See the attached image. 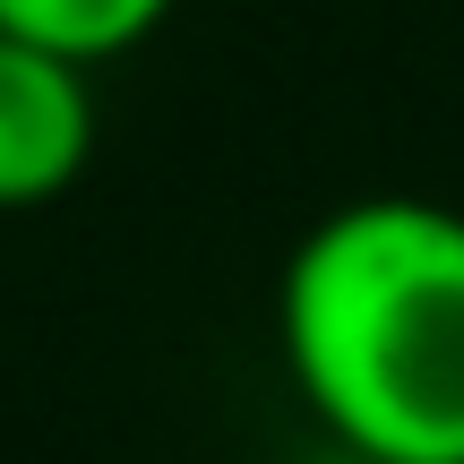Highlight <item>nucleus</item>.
<instances>
[{"mask_svg":"<svg viewBox=\"0 0 464 464\" xmlns=\"http://www.w3.org/2000/svg\"><path fill=\"white\" fill-rule=\"evenodd\" d=\"M95 86L78 61L0 34V207H44L86 172Z\"/></svg>","mask_w":464,"mask_h":464,"instance_id":"nucleus-2","label":"nucleus"},{"mask_svg":"<svg viewBox=\"0 0 464 464\" xmlns=\"http://www.w3.org/2000/svg\"><path fill=\"white\" fill-rule=\"evenodd\" d=\"M301 404L362 464H464V216L353 198L301 232L276 293Z\"/></svg>","mask_w":464,"mask_h":464,"instance_id":"nucleus-1","label":"nucleus"},{"mask_svg":"<svg viewBox=\"0 0 464 464\" xmlns=\"http://www.w3.org/2000/svg\"><path fill=\"white\" fill-rule=\"evenodd\" d=\"M164 17H172V0H0V34L44 44L61 61H78V69L147 44Z\"/></svg>","mask_w":464,"mask_h":464,"instance_id":"nucleus-3","label":"nucleus"}]
</instances>
